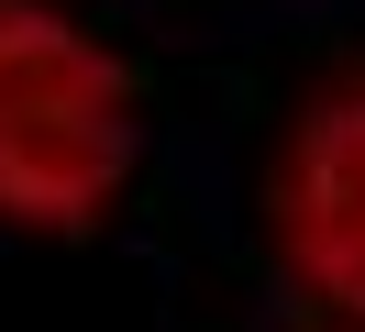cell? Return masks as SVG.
<instances>
[{
    "instance_id": "6da1fadb",
    "label": "cell",
    "mask_w": 365,
    "mask_h": 332,
    "mask_svg": "<svg viewBox=\"0 0 365 332\" xmlns=\"http://www.w3.org/2000/svg\"><path fill=\"white\" fill-rule=\"evenodd\" d=\"M144 166V66L56 0H0V233L89 243Z\"/></svg>"
},
{
    "instance_id": "7a4b0ae2",
    "label": "cell",
    "mask_w": 365,
    "mask_h": 332,
    "mask_svg": "<svg viewBox=\"0 0 365 332\" xmlns=\"http://www.w3.org/2000/svg\"><path fill=\"white\" fill-rule=\"evenodd\" d=\"M266 243L332 332H365V44L288 100L266 144Z\"/></svg>"
}]
</instances>
